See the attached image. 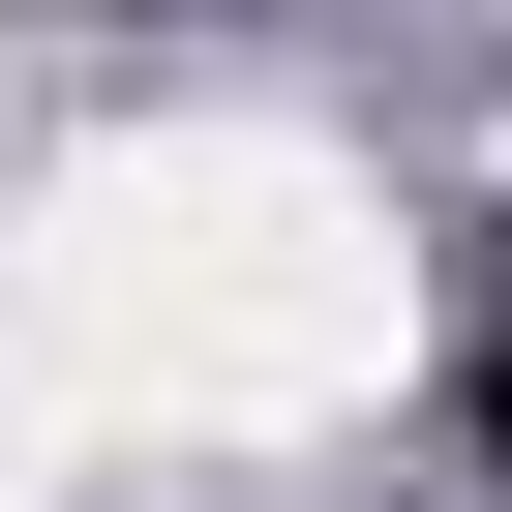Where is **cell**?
<instances>
[{
    "instance_id": "7a4b0ae2",
    "label": "cell",
    "mask_w": 512,
    "mask_h": 512,
    "mask_svg": "<svg viewBox=\"0 0 512 512\" xmlns=\"http://www.w3.org/2000/svg\"><path fill=\"white\" fill-rule=\"evenodd\" d=\"M0 512H31V482H0Z\"/></svg>"
},
{
    "instance_id": "6da1fadb",
    "label": "cell",
    "mask_w": 512,
    "mask_h": 512,
    "mask_svg": "<svg viewBox=\"0 0 512 512\" xmlns=\"http://www.w3.org/2000/svg\"><path fill=\"white\" fill-rule=\"evenodd\" d=\"M0 362H31V422H362L422 362V241L272 121H151L31 181Z\"/></svg>"
}]
</instances>
